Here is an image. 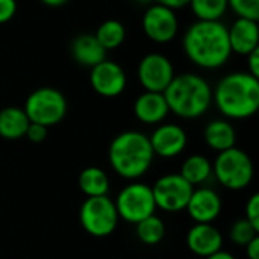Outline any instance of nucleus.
<instances>
[{"label": "nucleus", "instance_id": "1", "mask_svg": "<svg viewBox=\"0 0 259 259\" xmlns=\"http://www.w3.org/2000/svg\"><path fill=\"white\" fill-rule=\"evenodd\" d=\"M182 44L187 58L205 70L223 67L232 55L228 27L222 21H194L185 30Z\"/></svg>", "mask_w": 259, "mask_h": 259}, {"label": "nucleus", "instance_id": "2", "mask_svg": "<svg viewBox=\"0 0 259 259\" xmlns=\"http://www.w3.org/2000/svg\"><path fill=\"white\" fill-rule=\"evenodd\" d=\"M212 100L225 117L249 118L259 108V79L247 71L226 74L212 91Z\"/></svg>", "mask_w": 259, "mask_h": 259}, {"label": "nucleus", "instance_id": "3", "mask_svg": "<svg viewBox=\"0 0 259 259\" xmlns=\"http://www.w3.org/2000/svg\"><path fill=\"white\" fill-rule=\"evenodd\" d=\"M162 94L171 112L190 120L202 117L212 103V90L209 83L194 73L175 76Z\"/></svg>", "mask_w": 259, "mask_h": 259}, {"label": "nucleus", "instance_id": "4", "mask_svg": "<svg viewBox=\"0 0 259 259\" xmlns=\"http://www.w3.org/2000/svg\"><path fill=\"white\" fill-rule=\"evenodd\" d=\"M108 155L112 168L124 179L141 178L150 168L155 156L149 137L137 131L117 135L109 146Z\"/></svg>", "mask_w": 259, "mask_h": 259}, {"label": "nucleus", "instance_id": "5", "mask_svg": "<svg viewBox=\"0 0 259 259\" xmlns=\"http://www.w3.org/2000/svg\"><path fill=\"white\" fill-rule=\"evenodd\" d=\"M24 112L30 123L46 127L58 124L67 114L65 96L50 87H42L29 94L24 103Z\"/></svg>", "mask_w": 259, "mask_h": 259}, {"label": "nucleus", "instance_id": "6", "mask_svg": "<svg viewBox=\"0 0 259 259\" xmlns=\"http://www.w3.org/2000/svg\"><path fill=\"white\" fill-rule=\"evenodd\" d=\"M214 175L229 190H243L253 179V164L249 155L237 147L219 153L214 162Z\"/></svg>", "mask_w": 259, "mask_h": 259}, {"label": "nucleus", "instance_id": "7", "mask_svg": "<svg viewBox=\"0 0 259 259\" xmlns=\"http://www.w3.org/2000/svg\"><path fill=\"white\" fill-rule=\"evenodd\" d=\"M80 223L93 237L111 235L118 222L115 203L108 196L88 197L80 208Z\"/></svg>", "mask_w": 259, "mask_h": 259}, {"label": "nucleus", "instance_id": "8", "mask_svg": "<svg viewBox=\"0 0 259 259\" xmlns=\"http://www.w3.org/2000/svg\"><path fill=\"white\" fill-rule=\"evenodd\" d=\"M114 203L118 217L135 225L153 215L156 209L152 187L140 182L124 187L117 196V200Z\"/></svg>", "mask_w": 259, "mask_h": 259}, {"label": "nucleus", "instance_id": "9", "mask_svg": "<svg viewBox=\"0 0 259 259\" xmlns=\"http://www.w3.org/2000/svg\"><path fill=\"white\" fill-rule=\"evenodd\" d=\"M194 187L190 185L181 175H165L152 187L156 208L167 212H179L187 208Z\"/></svg>", "mask_w": 259, "mask_h": 259}, {"label": "nucleus", "instance_id": "10", "mask_svg": "<svg viewBox=\"0 0 259 259\" xmlns=\"http://www.w3.org/2000/svg\"><path fill=\"white\" fill-rule=\"evenodd\" d=\"M175 76L171 61L162 53H149L138 64V80L146 91L164 93Z\"/></svg>", "mask_w": 259, "mask_h": 259}, {"label": "nucleus", "instance_id": "11", "mask_svg": "<svg viewBox=\"0 0 259 259\" xmlns=\"http://www.w3.org/2000/svg\"><path fill=\"white\" fill-rule=\"evenodd\" d=\"M143 30L149 39L158 44H165L175 39L179 30V20L176 11L153 3L143 15Z\"/></svg>", "mask_w": 259, "mask_h": 259}, {"label": "nucleus", "instance_id": "12", "mask_svg": "<svg viewBox=\"0 0 259 259\" xmlns=\"http://www.w3.org/2000/svg\"><path fill=\"white\" fill-rule=\"evenodd\" d=\"M90 83L99 96L111 99L120 96L126 90L127 77L121 65L105 59L100 64L91 67Z\"/></svg>", "mask_w": 259, "mask_h": 259}, {"label": "nucleus", "instance_id": "13", "mask_svg": "<svg viewBox=\"0 0 259 259\" xmlns=\"http://www.w3.org/2000/svg\"><path fill=\"white\" fill-rule=\"evenodd\" d=\"M149 141L155 155H159L162 158H173L184 152L188 137L181 126L167 123L156 127L152 137H149Z\"/></svg>", "mask_w": 259, "mask_h": 259}, {"label": "nucleus", "instance_id": "14", "mask_svg": "<svg viewBox=\"0 0 259 259\" xmlns=\"http://www.w3.org/2000/svg\"><path fill=\"white\" fill-rule=\"evenodd\" d=\"M191 219L197 223H211L214 222L222 211L220 196L211 188L193 190V194L185 208Z\"/></svg>", "mask_w": 259, "mask_h": 259}, {"label": "nucleus", "instance_id": "15", "mask_svg": "<svg viewBox=\"0 0 259 259\" xmlns=\"http://www.w3.org/2000/svg\"><path fill=\"white\" fill-rule=\"evenodd\" d=\"M229 46L232 53L247 56L259 47L258 21L247 18H237L231 27H228Z\"/></svg>", "mask_w": 259, "mask_h": 259}, {"label": "nucleus", "instance_id": "16", "mask_svg": "<svg viewBox=\"0 0 259 259\" xmlns=\"http://www.w3.org/2000/svg\"><path fill=\"white\" fill-rule=\"evenodd\" d=\"M187 244L193 253L208 258L222 250L223 237L211 223H197L190 229L187 235Z\"/></svg>", "mask_w": 259, "mask_h": 259}, {"label": "nucleus", "instance_id": "17", "mask_svg": "<svg viewBox=\"0 0 259 259\" xmlns=\"http://www.w3.org/2000/svg\"><path fill=\"white\" fill-rule=\"evenodd\" d=\"M170 109L165 102L162 93H152L144 91L141 96L137 97L134 103V114L135 117L146 124H158L167 115Z\"/></svg>", "mask_w": 259, "mask_h": 259}, {"label": "nucleus", "instance_id": "18", "mask_svg": "<svg viewBox=\"0 0 259 259\" xmlns=\"http://www.w3.org/2000/svg\"><path fill=\"white\" fill-rule=\"evenodd\" d=\"M71 55L76 62L85 67H94L106 59V50L91 33H82L73 39Z\"/></svg>", "mask_w": 259, "mask_h": 259}, {"label": "nucleus", "instance_id": "19", "mask_svg": "<svg viewBox=\"0 0 259 259\" xmlns=\"http://www.w3.org/2000/svg\"><path fill=\"white\" fill-rule=\"evenodd\" d=\"M29 118L21 108L8 106L0 111V137L5 140H18L26 135Z\"/></svg>", "mask_w": 259, "mask_h": 259}, {"label": "nucleus", "instance_id": "20", "mask_svg": "<svg viewBox=\"0 0 259 259\" xmlns=\"http://www.w3.org/2000/svg\"><path fill=\"white\" fill-rule=\"evenodd\" d=\"M203 135L206 144L217 152H223L235 147L237 132L234 126L226 120H214L208 123Z\"/></svg>", "mask_w": 259, "mask_h": 259}, {"label": "nucleus", "instance_id": "21", "mask_svg": "<svg viewBox=\"0 0 259 259\" xmlns=\"http://www.w3.org/2000/svg\"><path fill=\"white\" fill-rule=\"evenodd\" d=\"M212 173V165L208 158L203 155H193L187 158V161L181 167V176L190 184V185H200L205 181L209 179Z\"/></svg>", "mask_w": 259, "mask_h": 259}, {"label": "nucleus", "instance_id": "22", "mask_svg": "<svg viewBox=\"0 0 259 259\" xmlns=\"http://www.w3.org/2000/svg\"><path fill=\"white\" fill-rule=\"evenodd\" d=\"M79 187L88 197L106 196L109 190V179L99 167H88L79 175Z\"/></svg>", "mask_w": 259, "mask_h": 259}, {"label": "nucleus", "instance_id": "23", "mask_svg": "<svg viewBox=\"0 0 259 259\" xmlns=\"http://www.w3.org/2000/svg\"><path fill=\"white\" fill-rule=\"evenodd\" d=\"M94 36L97 38V41L102 44V47L106 52L114 50V49L120 47L124 42V39H126V27L118 20H106L97 27Z\"/></svg>", "mask_w": 259, "mask_h": 259}, {"label": "nucleus", "instance_id": "24", "mask_svg": "<svg viewBox=\"0 0 259 259\" xmlns=\"http://www.w3.org/2000/svg\"><path fill=\"white\" fill-rule=\"evenodd\" d=\"M188 6L202 21H220L229 9L228 0H190Z\"/></svg>", "mask_w": 259, "mask_h": 259}, {"label": "nucleus", "instance_id": "25", "mask_svg": "<svg viewBox=\"0 0 259 259\" xmlns=\"http://www.w3.org/2000/svg\"><path fill=\"white\" fill-rule=\"evenodd\" d=\"M137 235L144 244L153 246V244H158L164 238L165 226L162 220L153 214L137 223Z\"/></svg>", "mask_w": 259, "mask_h": 259}, {"label": "nucleus", "instance_id": "26", "mask_svg": "<svg viewBox=\"0 0 259 259\" xmlns=\"http://www.w3.org/2000/svg\"><path fill=\"white\" fill-rule=\"evenodd\" d=\"M258 229L247 219L235 222L231 228V240L238 246H247L255 237H258Z\"/></svg>", "mask_w": 259, "mask_h": 259}, {"label": "nucleus", "instance_id": "27", "mask_svg": "<svg viewBox=\"0 0 259 259\" xmlns=\"http://www.w3.org/2000/svg\"><path fill=\"white\" fill-rule=\"evenodd\" d=\"M228 5L238 18L259 20V0H228Z\"/></svg>", "mask_w": 259, "mask_h": 259}, {"label": "nucleus", "instance_id": "28", "mask_svg": "<svg viewBox=\"0 0 259 259\" xmlns=\"http://www.w3.org/2000/svg\"><path fill=\"white\" fill-rule=\"evenodd\" d=\"M246 219L259 231V194H253L246 205Z\"/></svg>", "mask_w": 259, "mask_h": 259}, {"label": "nucleus", "instance_id": "29", "mask_svg": "<svg viewBox=\"0 0 259 259\" xmlns=\"http://www.w3.org/2000/svg\"><path fill=\"white\" fill-rule=\"evenodd\" d=\"M26 138L32 143H42L47 138V127L38 123H29V127L26 131Z\"/></svg>", "mask_w": 259, "mask_h": 259}, {"label": "nucleus", "instance_id": "30", "mask_svg": "<svg viewBox=\"0 0 259 259\" xmlns=\"http://www.w3.org/2000/svg\"><path fill=\"white\" fill-rule=\"evenodd\" d=\"M17 14V0H0V24H5Z\"/></svg>", "mask_w": 259, "mask_h": 259}, {"label": "nucleus", "instance_id": "31", "mask_svg": "<svg viewBox=\"0 0 259 259\" xmlns=\"http://www.w3.org/2000/svg\"><path fill=\"white\" fill-rule=\"evenodd\" d=\"M246 58H247V68H249L247 73L259 79V47L250 52Z\"/></svg>", "mask_w": 259, "mask_h": 259}, {"label": "nucleus", "instance_id": "32", "mask_svg": "<svg viewBox=\"0 0 259 259\" xmlns=\"http://www.w3.org/2000/svg\"><path fill=\"white\" fill-rule=\"evenodd\" d=\"M153 2L158 3V5L167 6V8L173 9V11L181 9V8H185L190 3V0H153Z\"/></svg>", "mask_w": 259, "mask_h": 259}, {"label": "nucleus", "instance_id": "33", "mask_svg": "<svg viewBox=\"0 0 259 259\" xmlns=\"http://www.w3.org/2000/svg\"><path fill=\"white\" fill-rule=\"evenodd\" d=\"M246 252L249 259H259V237H255L247 246H246Z\"/></svg>", "mask_w": 259, "mask_h": 259}, {"label": "nucleus", "instance_id": "34", "mask_svg": "<svg viewBox=\"0 0 259 259\" xmlns=\"http://www.w3.org/2000/svg\"><path fill=\"white\" fill-rule=\"evenodd\" d=\"M41 3H44L46 6H50V8H59L62 5H65L68 0H39Z\"/></svg>", "mask_w": 259, "mask_h": 259}, {"label": "nucleus", "instance_id": "35", "mask_svg": "<svg viewBox=\"0 0 259 259\" xmlns=\"http://www.w3.org/2000/svg\"><path fill=\"white\" fill-rule=\"evenodd\" d=\"M206 259H235L229 252H223V250H219V252H215L214 255H211V256H208Z\"/></svg>", "mask_w": 259, "mask_h": 259}]
</instances>
